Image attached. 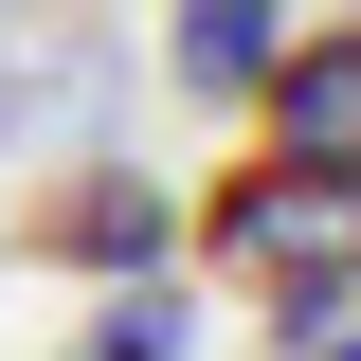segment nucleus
Masks as SVG:
<instances>
[{
    "label": "nucleus",
    "mask_w": 361,
    "mask_h": 361,
    "mask_svg": "<svg viewBox=\"0 0 361 361\" xmlns=\"http://www.w3.org/2000/svg\"><path fill=\"white\" fill-rule=\"evenodd\" d=\"M217 253H235V289L307 343V325L361 307V180H343V163H253V180H217Z\"/></svg>",
    "instance_id": "f257e3e1"
},
{
    "label": "nucleus",
    "mask_w": 361,
    "mask_h": 361,
    "mask_svg": "<svg viewBox=\"0 0 361 361\" xmlns=\"http://www.w3.org/2000/svg\"><path fill=\"white\" fill-rule=\"evenodd\" d=\"M271 163H343L361 180V18H325V37H271Z\"/></svg>",
    "instance_id": "f03ea898"
},
{
    "label": "nucleus",
    "mask_w": 361,
    "mask_h": 361,
    "mask_svg": "<svg viewBox=\"0 0 361 361\" xmlns=\"http://www.w3.org/2000/svg\"><path fill=\"white\" fill-rule=\"evenodd\" d=\"M37 253H73V271H163V199L145 180H73L37 217Z\"/></svg>",
    "instance_id": "7ed1b4c3"
},
{
    "label": "nucleus",
    "mask_w": 361,
    "mask_h": 361,
    "mask_svg": "<svg viewBox=\"0 0 361 361\" xmlns=\"http://www.w3.org/2000/svg\"><path fill=\"white\" fill-rule=\"evenodd\" d=\"M271 37H289V0H180V90H253Z\"/></svg>",
    "instance_id": "20e7f679"
},
{
    "label": "nucleus",
    "mask_w": 361,
    "mask_h": 361,
    "mask_svg": "<svg viewBox=\"0 0 361 361\" xmlns=\"http://www.w3.org/2000/svg\"><path fill=\"white\" fill-rule=\"evenodd\" d=\"M90 361H180V289L163 271H127V289L90 307Z\"/></svg>",
    "instance_id": "39448f33"
},
{
    "label": "nucleus",
    "mask_w": 361,
    "mask_h": 361,
    "mask_svg": "<svg viewBox=\"0 0 361 361\" xmlns=\"http://www.w3.org/2000/svg\"><path fill=\"white\" fill-rule=\"evenodd\" d=\"M307 361H361V307H343V325H307Z\"/></svg>",
    "instance_id": "423d86ee"
}]
</instances>
